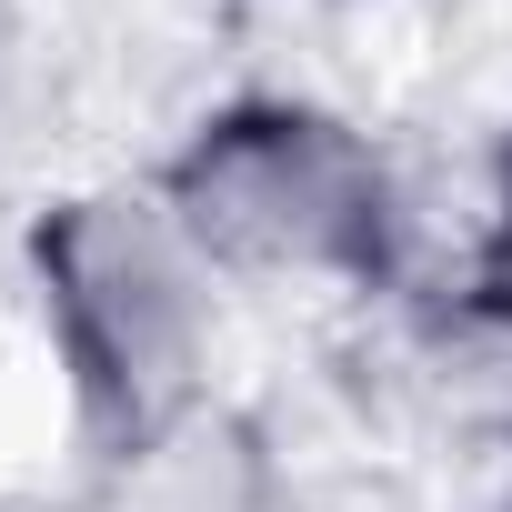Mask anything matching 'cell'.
Segmentation results:
<instances>
[{
	"mask_svg": "<svg viewBox=\"0 0 512 512\" xmlns=\"http://www.w3.org/2000/svg\"><path fill=\"white\" fill-rule=\"evenodd\" d=\"M41 342L61 362V402L81 452L101 462H151L171 452L201 402H211V262L151 181H91L31 211L21 231Z\"/></svg>",
	"mask_w": 512,
	"mask_h": 512,
	"instance_id": "cell-1",
	"label": "cell"
},
{
	"mask_svg": "<svg viewBox=\"0 0 512 512\" xmlns=\"http://www.w3.org/2000/svg\"><path fill=\"white\" fill-rule=\"evenodd\" d=\"M171 221L221 282H302V292H392L412 211L382 141L312 91H231L151 171Z\"/></svg>",
	"mask_w": 512,
	"mask_h": 512,
	"instance_id": "cell-2",
	"label": "cell"
},
{
	"mask_svg": "<svg viewBox=\"0 0 512 512\" xmlns=\"http://www.w3.org/2000/svg\"><path fill=\"white\" fill-rule=\"evenodd\" d=\"M462 302H472V322L512 332V131H502V151H492V211H482V241H472Z\"/></svg>",
	"mask_w": 512,
	"mask_h": 512,
	"instance_id": "cell-3",
	"label": "cell"
},
{
	"mask_svg": "<svg viewBox=\"0 0 512 512\" xmlns=\"http://www.w3.org/2000/svg\"><path fill=\"white\" fill-rule=\"evenodd\" d=\"M0 512H11V502H0Z\"/></svg>",
	"mask_w": 512,
	"mask_h": 512,
	"instance_id": "cell-4",
	"label": "cell"
}]
</instances>
